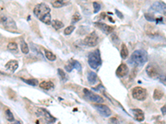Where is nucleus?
<instances>
[{
  "mask_svg": "<svg viewBox=\"0 0 166 124\" xmlns=\"http://www.w3.org/2000/svg\"><path fill=\"white\" fill-rule=\"evenodd\" d=\"M5 117H6L7 120L9 122H13L14 121V117H13V114H12V112L9 110V109H6L5 110Z\"/></svg>",
  "mask_w": 166,
  "mask_h": 124,
  "instance_id": "obj_24",
  "label": "nucleus"
},
{
  "mask_svg": "<svg viewBox=\"0 0 166 124\" xmlns=\"http://www.w3.org/2000/svg\"><path fill=\"white\" fill-rule=\"evenodd\" d=\"M58 75L60 76V79L62 80V81H66V75L65 72L62 69H58Z\"/></svg>",
  "mask_w": 166,
  "mask_h": 124,
  "instance_id": "obj_31",
  "label": "nucleus"
},
{
  "mask_svg": "<svg viewBox=\"0 0 166 124\" xmlns=\"http://www.w3.org/2000/svg\"><path fill=\"white\" fill-rule=\"evenodd\" d=\"M74 30H75V27H74L73 25H71L69 27H67L65 28V30H64V34H65V35H70V34L72 33Z\"/></svg>",
  "mask_w": 166,
  "mask_h": 124,
  "instance_id": "obj_28",
  "label": "nucleus"
},
{
  "mask_svg": "<svg viewBox=\"0 0 166 124\" xmlns=\"http://www.w3.org/2000/svg\"><path fill=\"white\" fill-rule=\"evenodd\" d=\"M8 49L10 51H18V44L15 42H9L8 45Z\"/></svg>",
  "mask_w": 166,
  "mask_h": 124,
  "instance_id": "obj_30",
  "label": "nucleus"
},
{
  "mask_svg": "<svg viewBox=\"0 0 166 124\" xmlns=\"http://www.w3.org/2000/svg\"><path fill=\"white\" fill-rule=\"evenodd\" d=\"M70 3H71L70 0H52L51 5L55 8H60L68 5Z\"/></svg>",
  "mask_w": 166,
  "mask_h": 124,
  "instance_id": "obj_15",
  "label": "nucleus"
},
{
  "mask_svg": "<svg viewBox=\"0 0 166 124\" xmlns=\"http://www.w3.org/2000/svg\"><path fill=\"white\" fill-rule=\"evenodd\" d=\"M148 61V54L144 50H136L130 55L128 63L133 67L143 66Z\"/></svg>",
  "mask_w": 166,
  "mask_h": 124,
  "instance_id": "obj_2",
  "label": "nucleus"
},
{
  "mask_svg": "<svg viewBox=\"0 0 166 124\" xmlns=\"http://www.w3.org/2000/svg\"><path fill=\"white\" fill-rule=\"evenodd\" d=\"M95 108L97 109V112H99L101 115H102L103 117H110L111 115V110L106 105L97 104V105H95Z\"/></svg>",
  "mask_w": 166,
  "mask_h": 124,
  "instance_id": "obj_9",
  "label": "nucleus"
},
{
  "mask_svg": "<svg viewBox=\"0 0 166 124\" xmlns=\"http://www.w3.org/2000/svg\"><path fill=\"white\" fill-rule=\"evenodd\" d=\"M98 40H99V37L97 36V34L95 32H92L90 35L85 37L82 43H83V45L88 46V47H94L97 45Z\"/></svg>",
  "mask_w": 166,
  "mask_h": 124,
  "instance_id": "obj_4",
  "label": "nucleus"
},
{
  "mask_svg": "<svg viewBox=\"0 0 166 124\" xmlns=\"http://www.w3.org/2000/svg\"><path fill=\"white\" fill-rule=\"evenodd\" d=\"M33 13L40 21L44 22L45 24H51V9L46 3H39L37 6H35V8L33 9Z\"/></svg>",
  "mask_w": 166,
  "mask_h": 124,
  "instance_id": "obj_1",
  "label": "nucleus"
},
{
  "mask_svg": "<svg viewBox=\"0 0 166 124\" xmlns=\"http://www.w3.org/2000/svg\"><path fill=\"white\" fill-rule=\"evenodd\" d=\"M87 79L91 85H94V84H96V82L97 80V75L95 72L91 71V72L88 74Z\"/></svg>",
  "mask_w": 166,
  "mask_h": 124,
  "instance_id": "obj_18",
  "label": "nucleus"
},
{
  "mask_svg": "<svg viewBox=\"0 0 166 124\" xmlns=\"http://www.w3.org/2000/svg\"><path fill=\"white\" fill-rule=\"evenodd\" d=\"M6 18H7L6 16L0 13V24H3V22H4V21L6 20Z\"/></svg>",
  "mask_w": 166,
  "mask_h": 124,
  "instance_id": "obj_33",
  "label": "nucleus"
},
{
  "mask_svg": "<svg viewBox=\"0 0 166 124\" xmlns=\"http://www.w3.org/2000/svg\"><path fill=\"white\" fill-rule=\"evenodd\" d=\"M81 19H82V16L80 15V13L79 12H76V13H74V15L72 16V24L76 23Z\"/></svg>",
  "mask_w": 166,
  "mask_h": 124,
  "instance_id": "obj_27",
  "label": "nucleus"
},
{
  "mask_svg": "<svg viewBox=\"0 0 166 124\" xmlns=\"http://www.w3.org/2000/svg\"><path fill=\"white\" fill-rule=\"evenodd\" d=\"M4 28L11 32H18V27L16 25L15 22L13 21V19L11 18L7 17L6 20L3 23Z\"/></svg>",
  "mask_w": 166,
  "mask_h": 124,
  "instance_id": "obj_7",
  "label": "nucleus"
},
{
  "mask_svg": "<svg viewBox=\"0 0 166 124\" xmlns=\"http://www.w3.org/2000/svg\"><path fill=\"white\" fill-rule=\"evenodd\" d=\"M129 55V51L125 44H123L121 45V56L122 59H126Z\"/></svg>",
  "mask_w": 166,
  "mask_h": 124,
  "instance_id": "obj_19",
  "label": "nucleus"
},
{
  "mask_svg": "<svg viewBox=\"0 0 166 124\" xmlns=\"http://www.w3.org/2000/svg\"><path fill=\"white\" fill-rule=\"evenodd\" d=\"M115 14L117 15V17L119 18H121V19H122V18H123V14H122V13H121V12L119 11V10H117V9L115 10Z\"/></svg>",
  "mask_w": 166,
  "mask_h": 124,
  "instance_id": "obj_34",
  "label": "nucleus"
},
{
  "mask_svg": "<svg viewBox=\"0 0 166 124\" xmlns=\"http://www.w3.org/2000/svg\"><path fill=\"white\" fill-rule=\"evenodd\" d=\"M164 97V93L160 89H155L154 92V99L155 100H160Z\"/></svg>",
  "mask_w": 166,
  "mask_h": 124,
  "instance_id": "obj_23",
  "label": "nucleus"
},
{
  "mask_svg": "<svg viewBox=\"0 0 166 124\" xmlns=\"http://www.w3.org/2000/svg\"><path fill=\"white\" fill-rule=\"evenodd\" d=\"M0 75H4V73L1 72V71H0Z\"/></svg>",
  "mask_w": 166,
  "mask_h": 124,
  "instance_id": "obj_36",
  "label": "nucleus"
},
{
  "mask_svg": "<svg viewBox=\"0 0 166 124\" xmlns=\"http://www.w3.org/2000/svg\"><path fill=\"white\" fill-rule=\"evenodd\" d=\"M93 7H94V12L97 13L101 10V4L99 3H97V2H94L93 3Z\"/></svg>",
  "mask_w": 166,
  "mask_h": 124,
  "instance_id": "obj_32",
  "label": "nucleus"
},
{
  "mask_svg": "<svg viewBox=\"0 0 166 124\" xmlns=\"http://www.w3.org/2000/svg\"><path fill=\"white\" fill-rule=\"evenodd\" d=\"M7 70H9V72L13 73L15 72V70L18 68V62L15 60H12V61H9L5 65Z\"/></svg>",
  "mask_w": 166,
  "mask_h": 124,
  "instance_id": "obj_16",
  "label": "nucleus"
},
{
  "mask_svg": "<svg viewBox=\"0 0 166 124\" xmlns=\"http://www.w3.org/2000/svg\"><path fill=\"white\" fill-rule=\"evenodd\" d=\"M146 73L148 75L149 77L153 78V79H156L160 77V72L156 67L153 65H149L148 66L146 67Z\"/></svg>",
  "mask_w": 166,
  "mask_h": 124,
  "instance_id": "obj_10",
  "label": "nucleus"
},
{
  "mask_svg": "<svg viewBox=\"0 0 166 124\" xmlns=\"http://www.w3.org/2000/svg\"><path fill=\"white\" fill-rule=\"evenodd\" d=\"M39 86L40 88L43 89L45 90H50V89H51L54 87L53 83L51 81H42V83L39 84Z\"/></svg>",
  "mask_w": 166,
  "mask_h": 124,
  "instance_id": "obj_17",
  "label": "nucleus"
},
{
  "mask_svg": "<svg viewBox=\"0 0 166 124\" xmlns=\"http://www.w3.org/2000/svg\"><path fill=\"white\" fill-rule=\"evenodd\" d=\"M71 63L72 65L73 69H76V70H78L79 72L82 71V65L79 63V61H75V60H72Z\"/></svg>",
  "mask_w": 166,
  "mask_h": 124,
  "instance_id": "obj_26",
  "label": "nucleus"
},
{
  "mask_svg": "<svg viewBox=\"0 0 166 124\" xmlns=\"http://www.w3.org/2000/svg\"><path fill=\"white\" fill-rule=\"evenodd\" d=\"M165 3L163 2H157V3H154L152 6H151L150 9L153 11L158 12H164L165 13Z\"/></svg>",
  "mask_w": 166,
  "mask_h": 124,
  "instance_id": "obj_14",
  "label": "nucleus"
},
{
  "mask_svg": "<svg viewBox=\"0 0 166 124\" xmlns=\"http://www.w3.org/2000/svg\"><path fill=\"white\" fill-rule=\"evenodd\" d=\"M88 64L91 66V68L94 70H97L98 67L101 66V58L99 50L90 52V54L88 55Z\"/></svg>",
  "mask_w": 166,
  "mask_h": 124,
  "instance_id": "obj_3",
  "label": "nucleus"
},
{
  "mask_svg": "<svg viewBox=\"0 0 166 124\" xmlns=\"http://www.w3.org/2000/svg\"><path fill=\"white\" fill-rule=\"evenodd\" d=\"M132 96L134 99H136L140 101H144L147 98V92L145 89L142 87H135L132 89Z\"/></svg>",
  "mask_w": 166,
  "mask_h": 124,
  "instance_id": "obj_5",
  "label": "nucleus"
},
{
  "mask_svg": "<svg viewBox=\"0 0 166 124\" xmlns=\"http://www.w3.org/2000/svg\"><path fill=\"white\" fill-rule=\"evenodd\" d=\"M95 26L97 27L99 29L102 31L106 35H109L111 34L114 31V27H111V26H108L107 24H105V23H101V22H96L95 23Z\"/></svg>",
  "mask_w": 166,
  "mask_h": 124,
  "instance_id": "obj_13",
  "label": "nucleus"
},
{
  "mask_svg": "<svg viewBox=\"0 0 166 124\" xmlns=\"http://www.w3.org/2000/svg\"><path fill=\"white\" fill-rule=\"evenodd\" d=\"M44 52H45L46 58H47L48 60H49V61H56L57 56H56V55H55L53 54L52 52H50V51H48V50H45Z\"/></svg>",
  "mask_w": 166,
  "mask_h": 124,
  "instance_id": "obj_21",
  "label": "nucleus"
},
{
  "mask_svg": "<svg viewBox=\"0 0 166 124\" xmlns=\"http://www.w3.org/2000/svg\"><path fill=\"white\" fill-rule=\"evenodd\" d=\"M22 80L27 85H32V86H37L38 85V81L37 79H23V78H22Z\"/></svg>",
  "mask_w": 166,
  "mask_h": 124,
  "instance_id": "obj_22",
  "label": "nucleus"
},
{
  "mask_svg": "<svg viewBox=\"0 0 166 124\" xmlns=\"http://www.w3.org/2000/svg\"><path fill=\"white\" fill-rule=\"evenodd\" d=\"M130 112L134 116L135 120L137 122H143L145 120V113L140 109H130Z\"/></svg>",
  "mask_w": 166,
  "mask_h": 124,
  "instance_id": "obj_12",
  "label": "nucleus"
},
{
  "mask_svg": "<svg viewBox=\"0 0 166 124\" xmlns=\"http://www.w3.org/2000/svg\"><path fill=\"white\" fill-rule=\"evenodd\" d=\"M83 92H84V94L86 97L88 99L93 102V103H101L104 102V99L102 98L97 95V94H94L93 92H91V90H89L87 89H83Z\"/></svg>",
  "mask_w": 166,
  "mask_h": 124,
  "instance_id": "obj_6",
  "label": "nucleus"
},
{
  "mask_svg": "<svg viewBox=\"0 0 166 124\" xmlns=\"http://www.w3.org/2000/svg\"><path fill=\"white\" fill-rule=\"evenodd\" d=\"M37 114L40 116H42L44 118V119H45V121L47 122H48V123H52V122H56V118L54 117H52L47 109H38V110H37Z\"/></svg>",
  "mask_w": 166,
  "mask_h": 124,
  "instance_id": "obj_8",
  "label": "nucleus"
},
{
  "mask_svg": "<svg viewBox=\"0 0 166 124\" xmlns=\"http://www.w3.org/2000/svg\"><path fill=\"white\" fill-rule=\"evenodd\" d=\"M21 50L23 53L24 54H27L29 52V48L27 46V44L25 42L24 40H22L21 41Z\"/></svg>",
  "mask_w": 166,
  "mask_h": 124,
  "instance_id": "obj_25",
  "label": "nucleus"
},
{
  "mask_svg": "<svg viewBox=\"0 0 166 124\" xmlns=\"http://www.w3.org/2000/svg\"><path fill=\"white\" fill-rule=\"evenodd\" d=\"M165 109H166V106L165 105H164L163 108L161 109V111H162V112H163L164 116H165Z\"/></svg>",
  "mask_w": 166,
  "mask_h": 124,
  "instance_id": "obj_35",
  "label": "nucleus"
},
{
  "mask_svg": "<svg viewBox=\"0 0 166 124\" xmlns=\"http://www.w3.org/2000/svg\"><path fill=\"white\" fill-rule=\"evenodd\" d=\"M145 18L147 21L150 22H155V19H156L154 14H152V13H145Z\"/></svg>",
  "mask_w": 166,
  "mask_h": 124,
  "instance_id": "obj_29",
  "label": "nucleus"
},
{
  "mask_svg": "<svg viewBox=\"0 0 166 124\" xmlns=\"http://www.w3.org/2000/svg\"><path fill=\"white\" fill-rule=\"evenodd\" d=\"M129 72V68L124 63H121L118 68L116 69V71H115V75H117V77L119 78H122L124 77L128 74Z\"/></svg>",
  "mask_w": 166,
  "mask_h": 124,
  "instance_id": "obj_11",
  "label": "nucleus"
},
{
  "mask_svg": "<svg viewBox=\"0 0 166 124\" xmlns=\"http://www.w3.org/2000/svg\"><path fill=\"white\" fill-rule=\"evenodd\" d=\"M51 24L56 30H59L62 27H63L64 26L63 23L61 21H58V20H53V21H51Z\"/></svg>",
  "mask_w": 166,
  "mask_h": 124,
  "instance_id": "obj_20",
  "label": "nucleus"
}]
</instances>
